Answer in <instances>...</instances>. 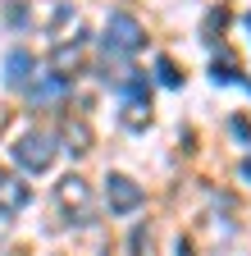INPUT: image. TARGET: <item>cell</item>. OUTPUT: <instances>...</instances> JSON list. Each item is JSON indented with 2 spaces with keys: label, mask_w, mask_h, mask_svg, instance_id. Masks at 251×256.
<instances>
[{
  "label": "cell",
  "mask_w": 251,
  "mask_h": 256,
  "mask_svg": "<svg viewBox=\"0 0 251 256\" xmlns=\"http://www.w3.org/2000/svg\"><path fill=\"white\" fill-rule=\"evenodd\" d=\"M178 256H192V247H187V242H178Z\"/></svg>",
  "instance_id": "cell-16"
},
{
  "label": "cell",
  "mask_w": 251,
  "mask_h": 256,
  "mask_svg": "<svg viewBox=\"0 0 251 256\" xmlns=\"http://www.w3.org/2000/svg\"><path fill=\"white\" fill-rule=\"evenodd\" d=\"M155 74H160V82H165V87H178V82H183L178 64H174L169 55H160V60H155Z\"/></svg>",
  "instance_id": "cell-11"
},
{
  "label": "cell",
  "mask_w": 251,
  "mask_h": 256,
  "mask_svg": "<svg viewBox=\"0 0 251 256\" xmlns=\"http://www.w3.org/2000/svg\"><path fill=\"white\" fill-rule=\"evenodd\" d=\"M247 32H251V14H247Z\"/></svg>",
  "instance_id": "cell-18"
},
{
  "label": "cell",
  "mask_w": 251,
  "mask_h": 256,
  "mask_svg": "<svg viewBox=\"0 0 251 256\" xmlns=\"http://www.w3.org/2000/svg\"><path fill=\"white\" fill-rule=\"evenodd\" d=\"M64 87H69L64 78H46L41 87H32V96H37V101H50V96H59V92H64Z\"/></svg>",
  "instance_id": "cell-13"
},
{
  "label": "cell",
  "mask_w": 251,
  "mask_h": 256,
  "mask_svg": "<svg viewBox=\"0 0 251 256\" xmlns=\"http://www.w3.org/2000/svg\"><path fill=\"white\" fill-rule=\"evenodd\" d=\"M210 78H215V82H242V87H247V78L238 74V60H233L229 50H219V60H215V69H210Z\"/></svg>",
  "instance_id": "cell-8"
},
{
  "label": "cell",
  "mask_w": 251,
  "mask_h": 256,
  "mask_svg": "<svg viewBox=\"0 0 251 256\" xmlns=\"http://www.w3.org/2000/svg\"><path fill=\"white\" fill-rule=\"evenodd\" d=\"M105 202H110L114 215H128V210L142 206V188H137L128 174H110V178H105Z\"/></svg>",
  "instance_id": "cell-4"
},
{
  "label": "cell",
  "mask_w": 251,
  "mask_h": 256,
  "mask_svg": "<svg viewBox=\"0 0 251 256\" xmlns=\"http://www.w3.org/2000/svg\"><path fill=\"white\" fill-rule=\"evenodd\" d=\"M128 252H133V256H155V229L137 224V229H133V238H128Z\"/></svg>",
  "instance_id": "cell-10"
},
{
  "label": "cell",
  "mask_w": 251,
  "mask_h": 256,
  "mask_svg": "<svg viewBox=\"0 0 251 256\" xmlns=\"http://www.w3.org/2000/svg\"><path fill=\"white\" fill-rule=\"evenodd\" d=\"M64 146H69L73 156L91 151V128H87L82 119H64Z\"/></svg>",
  "instance_id": "cell-5"
},
{
  "label": "cell",
  "mask_w": 251,
  "mask_h": 256,
  "mask_svg": "<svg viewBox=\"0 0 251 256\" xmlns=\"http://www.w3.org/2000/svg\"><path fill=\"white\" fill-rule=\"evenodd\" d=\"M229 128H233V133H238V138H247V142H251V124H247L242 114H238V119H229Z\"/></svg>",
  "instance_id": "cell-14"
},
{
  "label": "cell",
  "mask_w": 251,
  "mask_h": 256,
  "mask_svg": "<svg viewBox=\"0 0 251 256\" xmlns=\"http://www.w3.org/2000/svg\"><path fill=\"white\" fill-rule=\"evenodd\" d=\"M50 64H55V78H64V82H69V74L78 69V42H73V46H59Z\"/></svg>",
  "instance_id": "cell-9"
},
{
  "label": "cell",
  "mask_w": 251,
  "mask_h": 256,
  "mask_svg": "<svg viewBox=\"0 0 251 256\" xmlns=\"http://www.w3.org/2000/svg\"><path fill=\"white\" fill-rule=\"evenodd\" d=\"M146 42V32H142V23L133 18V14H110V23H105V46L114 50V55H133L137 46Z\"/></svg>",
  "instance_id": "cell-2"
},
{
  "label": "cell",
  "mask_w": 251,
  "mask_h": 256,
  "mask_svg": "<svg viewBox=\"0 0 251 256\" xmlns=\"http://www.w3.org/2000/svg\"><path fill=\"white\" fill-rule=\"evenodd\" d=\"M123 124L128 128H146L151 124V96H128V101H123Z\"/></svg>",
  "instance_id": "cell-7"
},
{
  "label": "cell",
  "mask_w": 251,
  "mask_h": 256,
  "mask_svg": "<svg viewBox=\"0 0 251 256\" xmlns=\"http://www.w3.org/2000/svg\"><path fill=\"white\" fill-rule=\"evenodd\" d=\"M5 178H9V174H5V170H0V188H5Z\"/></svg>",
  "instance_id": "cell-17"
},
{
  "label": "cell",
  "mask_w": 251,
  "mask_h": 256,
  "mask_svg": "<svg viewBox=\"0 0 251 256\" xmlns=\"http://www.w3.org/2000/svg\"><path fill=\"white\" fill-rule=\"evenodd\" d=\"M14 160L27 170V174H46L55 165V142L46 133H23L18 146H14Z\"/></svg>",
  "instance_id": "cell-1"
},
{
  "label": "cell",
  "mask_w": 251,
  "mask_h": 256,
  "mask_svg": "<svg viewBox=\"0 0 251 256\" xmlns=\"http://www.w3.org/2000/svg\"><path fill=\"white\" fill-rule=\"evenodd\" d=\"M224 23H229V10H210L206 14V42H215V32H224Z\"/></svg>",
  "instance_id": "cell-12"
},
{
  "label": "cell",
  "mask_w": 251,
  "mask_h": 256,
  "mask_svg": "<svg viewBox=\"0 0 251 256\" xmlns=\"http://www.w3.org/2000/svg\"><path fill=\"white\" fill-rule=\"evenodd\" d=\"M55 197H59V206H64V210H69L78 224H87V220H91V188H87V178H78V174L59 178Z\"/></svg>",
  "instance_id": "cell-3"
},
{
  "label": "cell",
  "mask_w": 251,
  "mask_h": 256,
  "mask_svg": "<svg viewBox=\"0 0 251 256\" xmlns=\"http://www.w3.org/2000/svg\"><path fill=\"white\" fill-rule=\"evenodd\" d=\"M242 178H251V160H242Z\"/></svg>",
  "instance_id": "cell-15"
},
{
  "label": "cell",
  "mask_w": 251,
  "mask_h": 256,
  "mask_svg": "<svg viewBox=\"0 0 251 256\" xmlns=\"http://www.w3.org/2000/svg\"><path fill=\"white\" fill-rule=\"evenodd\" d=\"M27 74H32V55L27 50H9V64H5V82L9 87H23Z\"/></svg>",
  "instance_id": "cell-6"
}]
</instances>
